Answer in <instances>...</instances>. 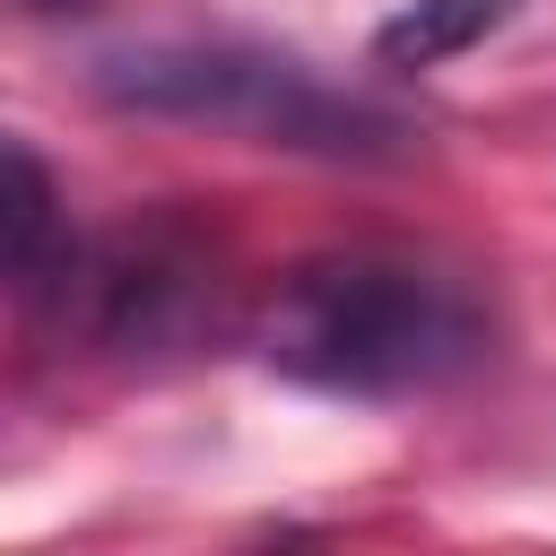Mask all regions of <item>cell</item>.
<instances>
[{"label":"cell","instance_id":"6da1fadb","mask_svg":"<svg viewBox=\"0 0 556 556\" xmlns=\"http://www.w3.org/2000/svg\"><path fill=\"white\" fill-rule=\"evenodd\" d=\"M261 365L321 400H426L495 356V313L460 269L408 252H321L295 261L252 330Z\"/></svg>","mask_w":556,"mask_h":556},{"label":"cell","instance_id":"7a4b0ae2","mask_svg":"<svg viewBox=\"0 0 556 556\" xmlns=\"http://www.w3.org/2000/svg\"><path fill=\"white\" fill-rule=\"evenodd\" d=\"M87 96L130 113V122H182L217 139H252L278 156H321V165H408L426 130L313 70L304 52L252 43V35H139L87 61Z\"/></svg>","mask_w":556,"mask_h":556},{"label":"cell","instance_id":"3957f363","mask_svg":"<svg viewBox=\"0 0 556 556\" xmlns=\"http://www.w3.org/2000/svg\"><path fill=\"white\" fill-rule=\"evenodd\" d=\"M521 0H400L382 26H374V61L382 70H434L469 43H486Z\"/></svg>","mask_w":556,"mask_h":556},{"label":"cell","instance_id":"277c9868","mask_svg":"<svg viewBox=\"0 0 556 556\" xmlns=\"http://www.w3.org/2000/svg\"><path fill=\"white\" fill-rule=\"evenodd\" d=\"M52 235H61V191L43 174V156L26 139H9V287L17 295H43L61 269H52Z\"/></svg>","mask_w":556,"mask_h":556},{"label":"cell","instance_id":"5b68a950","mask_svg":"<svg viewBox=\"0 0 556 556\" xmlns=\"http://www.w3.org/2000/svg\"><path fill=\"white\" fill-rule=\"evenodd\" d=\"M26 17H61V9H87V0H17Z\"/></svg>","mask_w":556,"mask_h":556}]
</instances>
